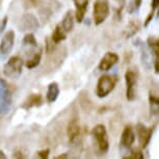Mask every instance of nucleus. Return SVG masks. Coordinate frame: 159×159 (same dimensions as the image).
I'll return each instance as SVG.
<instances>
[{"label": "nucleus", "instance_id": "14", "mask_svg": "<svg viewBox=\"0 0 159 159\" xmlns=\"http://www.w3.org/2000/svg\"><path fill=\"white\" fill-rule=\"evenodd\" d=\"M89 0H73L75 8H76L74 16L78 23H81L84 20L85 13L89 7Z\"/></svg>", "mask_w": 159, "mask_h": 159}, {"label": "nucleus", "instance_id": "10", "mask_svg": "<svg viewBox=\"0 0 159 159\" xmlns=\"http://www.w3.org/2000/svg\"><path fill=\"white\" fill-rule=\"evenodd\" d=\"M135 133L132 128L131 125H126L124 130L122 132L121 140H120V145L125 149H130L132 145L135 142Z\"/></svg>", "mask_w": 159, "mask_h": 159}, {"label": "nucleus", "instance_id": "29", "mask_svg": "<svg viewBox=\"0 0 159 159\" xmlns=\"http://www.w3.org/2000/svg\"><path fill=\"white\" fill-rule=\"evenodd\" d=\"M14 157L15 158H25L26 157V155H23V152H22V150L19 149V150H16L14 153Z\"/></svg>", "mask_w": 159, "mask_h": 159}, {"label": "nucleus", "instance_id": "3", "mask_svg": "<svg viewBox=\"0 0 159 159\" xmlns=\"http://www.w3.org/2000/svg\"><path fill=\"white\" fill-rule=\"evenodd\" d=\"M24 61L20 56H11L3 66V74L5 77L11 78V79H17L18 77L22 74Z\"/></svg>", "mask_w": 159, "mask_h": 159}, {"label": "nucleus", "instance_id": "5", "mask_svg": "<svg viewBox=\"0 0 159 159\" xmlns=\"http://www.w3.org/2000/svg\"><path fill=\"white\" fill-rule=\"evenodd\" d=\"M110 8L108 0H96L94 3V23L95 25H100L109 16Z\"/></svg>", "mask_w": 159, "mask_h": 159}, {"label": "nucleus", "instance_id": "22", "mask_svg": "<svg viewBox=\"0 0 159 159\" xmlns=\"http://www.w3.org/2000/svg\"><path fill=\"white\" fill-rule=\"evenodd\" d=\"M139 30V22H137V21H131V22H129L127 27L125 29L124 35L125 38H131L133 35H135Z\"/></svg>", "mask_w": 159, "mask_h": 159}, {"label": "nucleus", "instance_id": "8", "mask_svg": "<svg viewBox=\"0 0 159 159\" xmlns=\"http://www.w3.org/2000/svg\"><path fill=\"white\" fill-rule=\"evenodd\" d=\"M15 45V31L8 30L3 34L1 41H0V55L3 58L7 56L13 50Z\"/></svg>", "mask_w": 159, "mask_h": 159}, {"label": "nucleus", "instance_id": "12", "mask_svg": "<svg viewBox=\"0 0 159 159\" xmlns=\"http://www.w3.org/2000/svg\"><path fill=\"white\" fill-rule=\"evenodd\" d=\"M67 135L70 143H75L80 135V126L77 118H73L67 126Z\"/></svg>", "mask_w": 159, "mask_h": 159}, {"label": "nucleus", "instance_id": "19", "mask_svg": "<svg viewBox=\"0 0 159 159\" xmlns=\"http://www.w3.org/2000/svg\"><path fill=\"white\" fill-rule=\"evenodd\" d=\"M74 13L73 11H68L67 13H66L64 19H62L61 23V26L62 27V29L65 30V32L67 34V32H71L73 30L74 28Z\"/></svg>", "mask_w": 159, "mask_h": 159}, {"label": "nucleus", "instance_id": "16", "mask_svg": "<svg viewBox=\"0 0 159 159\" xmlns=\"http://www.w3.org/2000/svg\"><path fill=\"white\" fill-rule=\"evenodd\" d=\"M42 55H43V49H42V48H39L38 50H34L30 58H28L27 61H26L25 67L27 68L28 70H32V69L37 68L38 66L40 65Z\"/></svg>", "mask_w": 159, "mask_h": 159}, {"label": "nucleus", "instance_id": "9", "mask_svg": "<svg viewBox=\"0 0 159 159\" xmlns=\"http://www.w3.org/2000/svg\"><path fill=\"white\" fill-rule=\"evenodd\" d=\"M119 61V55L115 52H106L99 62V70L102 72L109 71Z\"/></svg>", "mask_w": 159, "mask_h": 159}, {"label": "nucleus", "instance_id": "31", "mask_svg": "<svg viewBox=\"0 0 159 159\" xmlns=\"http://www.w3.org/2000/svg\"><path fill=\"white\" fill-rule=\"evenodd\" d=\"M69 156L67 153H65V154H61V155H58V156H56L55 159H66V158H68Z\"/></svg>", "mask_w": 159, "mask_h": 159}, {"label": "nucleus", "instance_id": "25", "mask_svg": "<svg viewBox=\"0 0 159 159\" xmlns=\"http://www.w3.org/2000/svg\"><path fill=\"white\" fill-rule=\"evenodd\" d=\"M123 158H125V159H143L145 156H143V152L139 151V150H133V151L129 153L128 155L124 156Z\"/></svg>", "mask_w": 159, "mask_h": 159}, {"label": "nucleus", "instance_id": "18", "mask_svg": "<svg viewBox=\"0 0 159 159\" xmlns=\"http://www.w3.org/2000/svg\"><path fill=\"white\" fill-rule=\"evenodd\" d=\"M134 44H135V46H137L142 51V62L143 65V67L147 68V69H150L151 68V65H152V61H150V57H149V54H148V50L146 49L145 47V43L139 40V39H136L135 41H134Z\"/></svg>", "mask_w": 159, "mask_h": 159}, {"label": "nucleus", "instance_id": "26", "mask_svg": "<svg viewBox=\"0 0 159 159\" xmlns=\"http://www.w3.org/2000/svg\"><path fill=\"white\" fill-rule=\"evenodd\" d=\"M49 154H50L49 149H43V150H41V151L37 152V154H35L34 157H38L40 159H47L49 157Z\"/></svg>", "mask_w": 159, "mask_h": 159}, {"label": "nucleus", "instance_id": "20", "mask_svg": "<svg viewBox=\"0 0 159 159\" xmlns=\"http://www.w3.org/2000/svg\"><path fill=\"white\" fill-rule=\"evenodd\" d=\"M66 38H67V35H66L65 30L62 29L61 24H57L54 28V31H53V34H52L51 40H52V42L55 45H58L59 43H61L62 41H65Z\"/></svg>", "mask_w": 159, "mask_h": 159}, {"label": "nucleus", "instance_id": "27", "mask_svg": "<svg viewBox=\"0 0 159 159\" xmlns=\"http://www.w3.org/2000/svg\"><path fill=\"white\" fill-rule=\"evenodd\" d=\"M154 15H155V11H150V14H149L148 16H147V18H146L145 23H143V26H145V27H147V26H148L149 24L152 22L153 18H154Z\"/></svg>", "mask_w": 159, "mask_h": 159}, {"label": "nucleus", "instance_id": "4", "mask_svg": "<svg viewBox=\"0 0 159 159\" xmlns=\"http://www.w3.org/2000/svg\"><path fill=\"white\" fill-rule=\"evenodd\" d=\"M93 135H94L96 142H97L99 151L101 153H107L109 149V139L107 134L106 127L103 124H98L93 129Z\"/></svg>", "mask_w": 159, "mask_h": 159}, {"label": "nucleus", "instance_id": "11", "mask_svg": "<svg viewBox=\"0 0 159 159\" xmlns=\"http://www.w3.org/2000/svg\"><path fill=\"white\" fill-rule=\"evenodd\" d=\"M147 45L149 49L151 50L153 55L155 56V59L153 61L154 64V71L156 74L159 73V40L156 37H149L147 40Z\"/></svg>", "mask_w": 159, "mask_h": 159}, {"label": "nucleus", "instance_id": "28", "mask_svg": "<svg viewBox=\"0 0 159 159\" xmlns=\"http://www.w3.org/2000/svg\"><path fill=\"white\" fill-rule=\"evenodd\" d=\"M7 16H5L3 19H2L1 23H0V34L3 32V30L5 29V26H7Z\"/></svg>", "mask_w": 159, "mask_h": 159}, {"label": "nucleus", "instance_id": "21", "mask_svg": "<svg viewBox=\"0 0 159 159\" xmlns=\"http://www.w3.org/2000/svg\"><path fill=\"white\" fill-rule=\"evenodd\" d=\"M149 105L150 111L152 116H158L159 113V98L153 93L149 94Z\"/></svg>", "mask_w": 159, "mask_h": 159}, {"label": "nucleus", "instance_id": "6", "mask_svg": "<svg viewBox=\"0 0 159 159\" xmlns=\"http://www.w3.org/2000/svg\"><path fill=\"white\" fill-rule=\"evenodd\" d=\"M155 128H156V124L148 128L145 124H143V123H137L136 128H135L136 135H137V139H139V146L142 149L147 148V146L149 145L150 140L152 139L153 133H154V131H155Z\"/></svg>", "mask_w": 159, "mask_h": 159}, {"label": "nucleus", "instance_id": "30", "mask_svg": "<svg viewBox=\"0 0 159 159\" xmlns=\"http://www.w3.org/2000/svg\"><path fill=\"white\" fill-rule=\"evenodd\" d=\"M158 5H159V0H152V4H151L152 10H151V11H155L156 13V10L158 8Z\"/></svg>", "mask_w": 159, "mask_h": 159}, {"label": "nucleus", "instance_id": "32", "mask_svg": "<svg viewBox=\"0 0 159 159\" xmlns=\"http://www.w3.org/2000/svg\"><path fill=\"white\" fill-rule=\"evenodd\" d=\"M7 158V155H5V153L2 151V150H0V159H5Z\"/></svg>", "mask_w": 159, "mask_h": 159}, {"label": "nucleus", "instance_id": "15", "mask_svg": "<svg viewBox=\"0 0 159 159\" xmlns=\"http://www.w3.org/2000/svg\"><path fill=\"white\" fill-rule=\"evenodd\" d=\"M43 102H44V99H43V96L41 94H31L23 102L21 107L25 110H28V109L34 108V107H40L41 105L43 104Z\"/></svg>", "mask_w": 159, "mask_h": 159}, {"label": "nucleus", "instance_id": "23", "mask_svg": "<svg viewBox=\"0 0 159 159\" xmlns=\"http://www.w3.org/2000/svg\"><path fill=\"white\" fill-rule=\"evenodd\" d=\"M23 47L28 48V49H32V48H38V42L37 39L32 34H25V37L23 38L22 41Z\"/></svg>", "mask_w": 159, "mask_h": 159}, {"label": "nucleus", "instance_id": "7", "mask_svg": "<svg viewBox=\"0 0 159 159\" xmlns=\"http://www.w3.org/2000/svg\"><path fill=\"white\" fill-rule=\"evenodd\" d=\"M126 98L128 101H134L136 98L137 75L133 70H127L125 73Z\"/></svg>", "mask_w": 159, "mask_h": 159}, {"label": "nucleus", "instance_id": "17", "mask_svg": "<svg viewBox=\"0 0 159 159\" xmlns=\"http://www.w3.org/2000/svg\"><path fill=\"white\" fill-rule=\"evenodd\" d=\"M59 85L57 82L53 81L51 82L47 88V94H46V99L49 103H53V102L56 101V99L58 98L59 96Z\"/></svg>", "mask_w": 159, "mask_h": 159}, {"label": "nucleus", "instance_id": "24", "mask_svg": "<svg viewBox=\"0 0 159 159\" xmlns=\"http://www.w3.org/2000/svg\"><path fill=\"white\" fill-rule=\"evenodd\" d=\"M143 3V0H132L131 3L128 7V13L129 14H133L139 10L140 5Z\"/></svg>", "mask_w": 159, "mask_h": 159}, {"label": "nucleus", "instance_id": "2", "mask_svg": "<svg viewBox=\"0 0 159 159\" xmlns=\"http://www.w3.org/2000/svg\"><path fill=\"white\" fill-rule=\"evenodd\" d=\"M13 96L10 85L4 79L0 78V118L7 116L11 107Z\"/></svg>", "mask_w": 159, "mask_h": 159}, {"label": "nucleus", "instance_id": "13", "mask_svg": "<svg viewBox=\"0 0 159 159\" xmlns=\"http://www.w3.org/2000/svg\"><path fill=\"white\" fill-rule=\"evenodd\" d=\"M20 27L22 30H34L39 27V21L32 14H25L21 19Z\"/></svg>", "mask_w": 159, "mask_h": 159}, {"label": "nucleus", "instance_id": "33", "mask_svg": "<svg viewBox=\"0 0 159 159\" xmlns=\"http://www.w3.org/2000/svg\"><path fill=\"white\" fill-rule=\"evenodd\" d=\"M116 2H118L119 4H121V5H124L125 4V1L126 0H115Z\"/></svg>", "mask_w": 159, "mask_h": 159}, {"label": "nucleus", "instance_id": "1", "mask_svg": "<svg viewBox=\"0 0 159 159\" xmlns=\"http://www.w3.org/2000/svg\"><path fill=\"white\" fill-rule=\"evenodd\" d=\"M118 80L119 79L116 75H102L98 79L97 88H96V95L99 98L107 97L115 89Z\"/></svg>", "mask_w": 159, "mask_h": 159}]
</instances>
